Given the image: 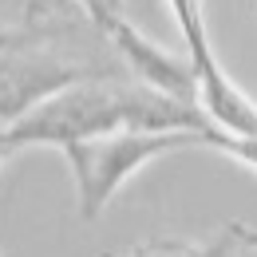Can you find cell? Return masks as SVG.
<instances>
[{
  "mask_svg": "<svg viewBox=\"0 0 257 257\" xmlns=\"http://www.w3.org/2000/svg\"><path fill=\"white\" fill-rule=\"evenodd\" d=\"M115 131H210L206 115L139 83L127 75H91L79 79L64 91L48 95L40 107H32L20 123L4 131L12 151L24 147H71L95 135H115Z\"/></svg>",
  "mask_w": 257,
  "mask_h": 257,
  "instance_id": "1",
  "label": "cell"
},
{
  "mask_svg": "<svg viewBox=\"0 0 257 257\" xmlns=\"http://www.w3.org/2000/svg\"><path fill=\"white\" fill-rule=\"evenodd\" d=\"M186 147H206V135L202 131H115V135H95L64 147V159L75 178L79 218L95 222L135 170Z\"/></svg>",
  "mask_w": 257,
  "mask_h": 257,
  "instance_id": "2",
  "label": "cell"
},
{
  "mask_svg": "<svg viewBox=\"0 0 257 257\" xmlns=\"http://www.w3.org/2000/svg\"><path fill=\"white\" fill-rule=\"evenodd\" d=\"M91 75H107V67L71 64L48 52H0V131L20 123L48 95Z\"/></svg>",
  "mask_w": 257,
  "mask_h": 257,
  "instance_id": "3",
  "label": "cell"
},
{
  "mask_svg": "<svg viewBox=\"0 0 257 257\" xmlns=\"http://www.w3.org/2000/svg\"><path fill=\"white\" fill-rule=\"evenodd\" d=\"M103 32L115 44L119 60L127 64L131 79H139V83H147V87H155V91H162V95H170V99H182V103L198 107V75H194L190 56H174V52L159 48L151 36L131 28L123 16L111 20Z\"/></svg>",
  "mask_w": 257,
  "mask_h": 257,
  "instance_id": "4",
  "label": "cell"
},
{
  "mask_svg": "<svg viewBox=\"0 0 257 257\" xmlns=\"http://www.w3.org/2000/svg\"><path fill=\"white\" fill-rule=\"evenodd\" d=\"M194 257H257V233L233 222L222 229L218 241H210L206 249H198Z\"/></svg>",
  "mask_w": 257,
  "mask_h": 257,
  "instance_id": "5",
  "label": "cell"
},
{
  "mask_svg": "<svg viewBox=\"0 0 257 257\" xmlns=\"http://www.w3.org/2000/svg\"><path fill=\"white\" fill-rule=\"evenodd\" d=\"M206 147L229 155L233 162H241V166H249V170H257V139H237V135H222V131L210 127L206 131Z\"/></svg>",
  "mask_w": 257,
  "mask_h": 257,
  "instance_id": "6",
  "label": "cell"
},
{
  "mask_svg": "<svg viewBox=\"0 0 257 257\" xmlns=\"http://www.w3.org/2000/svg\"><path fill=\"white\" fill-rule=\"evenodd\" d=\"M83 8H87V16L99 24V32H103L111 20H119V16H123V0H87Z\"/></svg>",
  "mask_w": 257,
  "mask_h": 257,
  "instance_id": "7",
  "label": "cell"
},
{
  "mask_svg": "<svg viewBox=\"0 0 257 257\" xmlns=\"http://www.w3.org/2000/svg\"><path fill=\"white\" fill-rule=\"evenodd\" d=\"M198 249H186V245H143L131 257H194Z\"/></svg>",
  "mask_w": 257,
  "mask_h": 257,
  "instance_id": "8",
  "label": "cell"
},
{
  "mask_svg": "<svg viewBox=\"0 0 257 257\" xmlns=\"http://www.w3.org/2000/svg\"><path fill=\"white\" fill-rule=\"evenodd\" d=\"M8 155H12V147H8V139H4V131H0V166H4Z\"/></svg>",
  "mask_w": 257,
  "mask_h": 257,
  "instance_id": "9",
  "label": "cell"
},
{
  "mask_svg": "<svg viewBox=\"0 0 257 257\" xmlns=\"http://www.w3.org/2000/svg\"><path fill=\"white\" fill-rule=\"evenodd\" d=\"M75 4H79V8H83V4H87V0H75ZM83 12H87V8H83Z\"/></svg>",
  "mask_w": 257,
  "mask_h": 257,
  "instance_id": "10",
  "label": "cell"
}]
</instances>
